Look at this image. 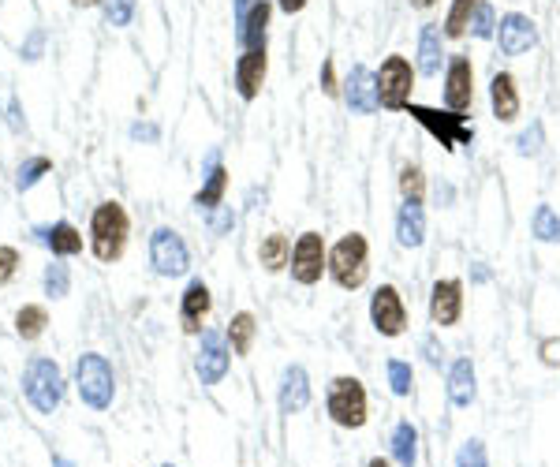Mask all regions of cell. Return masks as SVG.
Wrapping results in <instances>:
<instances>
[{
	"label": "cell",
	"mask_w": 560,
	"mask_h": 467,
	"mask_svg": "<svg viewBox=\"0 0 560 467\" xmlns=\"http://www.w3.org/2000/svg\"><path fill=\"white\" fill-rule=\"evenodd\" d=\"M127 236H131V217L116 199L98 202L94 217H90V251L98 262H120L127 251Z\"/></svg>",
	"instance_id": "6da1fadb"
},
{
	"label": "cell",
	"mask_w": 560,
	"mask_h": 467,
	"mask_svg": "<svg viewBox=\"0 0 560 467\" xmlns=\"http://www.w3.org/2000/svg\"><path fill=\"white\" fill-rule=\"evenodd\" d=\"M64 370L49 355H34L23 370V397L38 415H53L64 404Z\"/></svg>",
	"instance_id": "7a4b0ae2"
},
{
	"label": "cell",
	"mask_w": 560,
	"mask_h": 467,
	"mask_svg": "<svg viewBox=\"0 0 560 467\" xmlns=\"http://www.w3.org/2000/svg\"><path fill=\"white\" fill-rule=\"evenodd\" d=\"M329 277L344 292L363 288L366 277H370V243H366L363 232H348V236H340L333 243V251H329Z\"/></svg>",
	"instance_id": "3957f363"
},
{
	"label": "cell",
	"mask_w": 560,
	"mask_h": 467,
	"mask_svg": "<svg viewBox=\"0 0 560 467\" xmlns=\"http://www.w3.org/2000/svg\"><path fill=\"white\" fill-rule=\"evenodd\" d=\"M325 411L336 426L344 430H363L370 419V397H366V385L351 374H340L329 382V397H325Z\"/></svg>",
	"instance_id": "277c9868"
},
{
	"label": "cell",
	"mask_w": 560,
	"mask_h": 467,
	"mask_svg": "<svg viewBox=\"0 0 560 467\" xmlns=\"http://www.w3.org/2000/svg\"><path fill=\"white\" fill-rule=\"evenodd\" d=\"M75 389L83 397L86 408L109 411L116 400V374H112L109 359L98 352H83L75 363Z\"/></svg>",
	"instance_id": "5b68a950"
},
{
	"label": "cell",
	"mask_w": 560,
	"mask_h": 467,
	"mask_svg": "<svg viewBox=\"0 0 560 467\" xmlns=\"http://www.w3.org/2000/svg\"><path fill=\"white\" fill-rule=\"evenodd\" d=\"M374 79H378L381 109H389V113H407L411 90H415V68H411V60L400 57V53H392V57L381 60V68Z\"/></svg>",
	"instance_id": "8992f818"
},
{
	"label": "cell",
	"mask_w": 560,
	"mask_h": 467,
	"mask_svg": "<svg viewBox=\"0 0 560 467\" xmlns=\"http://www.w3.org/2000/svg\"><path fill=\"white\" fill-rule=\"evenodd\" d=\"M407 116L415 120V124H422V128L430 131L445 150H456V146H471V139H475V128L467 124V116L463 113H452V109H430V105H407Z\"/></svg>",
	"instance_id": "52a82bcc"
},
{
	"label": "cell",
	"mask_w": 560,
	"mask_h": 467,
	"mask_svg": "<svg viewBox=\"0 0 560 467\" xmlns=\"http://www.w3.org/2000/svg\"><path fill=\"white\" fill-rule=\"evenodd\" d=\"M292 281L310 288V284H318L329 273V251H325V240L322 232H303L299 240L292 243Z\"/></svg>",
	"instance_id": "ba28073f"
},
{
	"label": "cell",
	"mask_w": 560,
	"mask_h": 467,
	"mask_svg": "<svg viewBox=\"0 0 560 467\" xmlns=\"http://www.w3.org/2000/svg\"><path fill=\"white\" fill-rule=\"evenodd\" d=\"M150 266L161 277H183L191 269V251L176 228H157L150 236Z\"/></svg>",
	"instance_id": "9c48e42d"
},
{
	"label": "cell",
	"mask_w": 560,
	"mask_h": 467,
	"mask_svg": "<svg viewBox=\"0 0 560 467\" xmlns=\"http://www.w3.org/2000/svg\"><path fill=\"white\" fill-rule=\"evenodd\" d=\"M370 322H374L381 337H400L407 329V307L396 284L374 288V296H370Z\"/></svg>",
	"instance_id": "30bf717a"
},
{
	"label": "cell",
	"mask_w": 560,
	"mask_h": 467,
	"mask_svg": "<svg viewBox=\"0 0 560 467\" xmlns=\"http://www.w3.org/2000/svg\"><path fill=\"white\" fill-rule=\"evenodd\" d=\"M232 367V352H228V337H221L217 329H202V344L195 355V370L202 385L224 382V374Z\"/></svg>",
	"instance_id": "8fae6325"
},
{
	"label": "cell",
	"mask_w": 560,
	"mask_h": 467,
	"mask_svg": "<svg viewBox=\"0 0 560 467\" xmlns=\"http://www.w3.org/2000/svg\"><path fill=\"white\" fill-rule=\"evenodd\" d=\"M471 101H475V64H471V57L456 53L445 68V109L467 113Z\"/></svg>",
	"instance_id": "7c38bea8"
},
{
	"label": "cell",
	"mask_w": 560,
	"mask_h": 467,
	"mask_svg": "<svg viewBox=\"0 0 560 467\" xmlns=\"http://www.w3.org/2000/svg\"><path fill=\"white\" fill-rule=\"evenodd\" d=\"M463 318V281L460 277H441L430 288V322L437 329L456 326Z\"/></svg>",
	"instance_id": "4fadbf2b"
},
{
	"label": "cell",
	"mask_w": 560,
	"mask_h": 467,
	"mask_svg": "<svg viewBox=\"0 0 560 467\" xmlns=\"http://www.w3.org/2000/svg\"><path fill=\"white\" fill-rule=\"evenodd\" d=\"M497 42H501L504 57H523L538 45V27H534L531 15L508 12L501 15V27H497Z\"/></svg>",
	"instance_id": "5bb4252c"
},
{
	"label": "cell",
	"mask_w": 560,
	"mask_h": 467,
	"mask_svg": "<svg viewBox=\"0 0 560 467\" xmlns=\"http://www.w3.org/2000/svg\"><path fill=\"white\" fill-rule=\"evenodd\" d=\"M344 101H348L351 113L359 116H370L378 113V79H374V71L366 68V64H355L348 71V79H344Z\"/></svg>",
	"instance_id": "9a60e30c"
},
{
	"label": "cell",
	"mask_w": 560,
	"mask_h": 467,
	"mask_svg": "<svg viewBox=\"0 0 560 467\" xmlns=\"http://www.w3.org/2000/svg\"><path fill=\"white\" fill-rule=\"evenodd\" d=\"M269 57L266 49H243L236 60V94L243 101H254L262 94V83H266Z\"/></svg>",
	"instance_id": "2e32d148"
},
{
	"label": "cell",
	"mask_w": 560,
	"mask_h": 467,
	"mask_svg": "<svg viewBox=\"0 0 560 467\" xmlns=\"http://www.w3.org/2000/svg\"><path fill=\"white\" fill-rule=\"evenodd\" d=\"M210 307H213V296H210V284L206 281H191L187 284V292L180 299V322H183V333H202V322L210 318Z\"/></svg>",
	"instance_id": "e0dca14e"
},
{
	"label": "cell",
	"mask_w": 560,
	"mask_h": 467,
	"mask_svg": "<svg viewBox=\"0 0 560 467\" xmlns=\"http://www.w3.org/2000/svg\"><path fill=\"white\" fill-rule=\"evenodd\" d=\"M277 404H280V411H284V415H295V411H303L310 404V374L299 367V363L284 367V374H280Z\"/></svg>",
	"instance_id": "ac0fdd59"
},
{
	"label": "cell",
	"mask_w": 560,
	"mask_h": 467,
	"mask_svg": "<svg viewBox=\"0 0 560 467\" xmlns=\"http://www.w3.org/2000/svg\"><path fill=\"white\" fill-rule=\"evenodd\" d=\"M490 105L501 124H512L519 116V86L512 71H497L490 79Z\"/></svg>",
	"instance_id": "d6986e66"
},
{
	"label": "cell",
	"mask_w": 560,
	"mask_h": 467,
	"mask_svg": "<svg viewBox=\"0 0 560 467\" xmlns=\"http://www.w3.org/2000/svg\"><path fill=\"white\" fill-rule=\"evenodd\" d=\"M448 400H452V408H471L478 400V378H475V363L463 355L452 363L448 370Z\"/></svg>",
	"instance_id": "ffe728a7"
},
{
	"label": "cell",
	"mask_w": 560,
	"mask_h": 467,
	"mask_svg": "<svg viewBox=\"0 0 560 467\" xmlns=\"http://www.w3.org/2000/svg\"><path fill=\"white\" fill-rule=\"evenodd\" d=\"M34 236L53 251V255L60 258H71V255H79L83 251V232L71 225V221H56V225H42V228H34Z\"/></svg>",
	"instance_id": "44dd1931"
},
{
	"label": "cell",
	"mask_w": 560,
	"mask_h": 467,
	"mask_svg": "<svg viewBox=\"0 0 560 467\" xmlns=\"http://www.w3.org/2000/svg\"><path fill=\"white\" fill-rule=\"evenodd\" d=\"M269 15H273V4H269V0H258V4L251 8V15L243 19V27L236 30L239 49H266Z\"/></svg>",
	"instance_id": "7402d4cb"
},
{
	"label": "cell",
	"mask_w": 560,
	"mask_h": 467,
	"mask_svg": "<svg viewBox=\"0 0 560 467\" xmlns=\"http://www.w3.org/2000/svg\"><path fill=\"white\" fill-rule=\"evenodd\" d=\"M396 240L400 247H422L426 243V213L422 202H404L396 213Z\"/></svg>",
	"instance_id": "603a6c76"
},
{
	"label": "cell",
	"mask_w": 560,
	"mask_h": 467,
	"mask_svg": "<svg viewBox=\"0 0 560 467\" xmlns=\"http://www.w3.org/2000/svg\"><path fill=\"white\" fill-rule=\"evenodd\" d=\"M392 460L400 467L419 464V426L411 423V419L396 423V430H392Z\"/></svg>",
	"instance_id": "cb8c5ba5"
},
{
	"label": "cell",
	"mask_w": 560,
	"mask_h": 467,
	"mask_svg": "<svg viewBox=\"0 0 560 467\" xmlns=\"http://www.w3.org/2000/svg\"><path fill=\"white\" fill-rule=\"evenodd\" d=\"M445 64V45H441V30L434 23H426L419 34V71L422 75H437Z\"/></svg>",
	"instance_id": "d4e9b609"
},
{
	"label": "cell",
	"mask_w": 560,
	"mask_h": 467,
	"mask_svg": "<svg viewBox=\"0 0 560 467\" xmlns=\"http://www.w3.org/2000/svg\"><path fill=\"white\" fill-rule=\"evenodd\" d=\"M228 348L236 355H251L254 348V337H258V318H254L251 311H239L232 314V322H228Z\"/></svg>",
	"instance_id": "484cf974"
},
{
	"label": "cell",
	"mask_w": 560,
	"mask_h": 467,
	"mask_svg": "<svg viewBox=\"0 0 560 467\" xmlns=\"http://www.w3.org/2000/svg\"><path fill=\"white\" fill-rule=\"evenodd\" d=\"M258 262H262L266 273H280V269L292 262V243H288V236L284 232H269L266 240L258 243Z\"/></svg>",
	"instance_id": "4316f807"
},
{
	"label": "cell",
	"mask_w": 560,
	"mask_h": 467,
	"mask_svg": "<svg viewBox=\"0 0 560 467\" xmlns=\"http://www.w3.org/2000/svg\"><path fill=\"white\" fill-rule=\"evenodd\" d=\"M224 187H228V169L217 165V157H213L210 172H206V184L198 187V195H195L198 210H217L221 199H224Z\"/></svg>",
	"instance_id": "83f0119b"
},
{
	"label": "cell",
	"mask_w": 560,
	"mask_h": 467,
	"mask_svg": "<svg viewBox=\"0 0 560 467\" xmlns=\"http://www.w3.org/2000/svg\"><path fill=\"white\" fill-rule=\"evenodd\" d=\"M15 333L23 340H38L49 326V311H45L42 303H23L19 311H15Z\"/></svg>",
	"instance_id": "f1b7e54d"
},
{
	"label": "cell",
	"mask_w": 560,
	"mask_h": 467,
	"mask_svg": "<svg viewBox=\"0 0 560 467\" xmlns=\"http://www.w3.org/2000/svg\"><path fill=\"white\" fill-rule=\"evenodd\" d=\"M531 232L542 243H560V217H557V210L542 202V206L534 210V217H531Z\"/></svg>",
	"instance_id": "f546056e"
},
{
	"label": "cell",
	"mask_w": 560,
	"mask_h": 467,
	"mask_svg": "<svg viewBox=\"0 0 560 467\" xmlns=\"http://www.w3.org/2000/svg\"><path fill=\"white\" fill-rule=\"evenodd\" d=\"M49 172H53V161H49V157H27V161L15 169V187H19V191H30V187L38 184L42 176H49Z\"/></svg>",
	"instance_id": "4dcf8cb0"
},
{
	"label": "cell",
	"mask_w": 560,
	"mask_h": 467,
	"mask_svg": "<svg viewBox=\"0 0 560 467\" xmlns=\"http://www.w3.org/2000/svg\"><path fill=\"white\" fill-rule=\"evenodd\" d=\"M478 0H452L445 19V38H463L467 34V23H471V12H475Z\"/></svg>",
	"instance_id": "1f68e13d"
},
{
	"label": "cell",
	"mask_w": 560,
	"mask_h": 467,
	"mask_svg": "<svg viewBox=\"0 0 560 467\" xmlns=\"http://www.w3.org/2000/svg\"><path fill=\"white\" fill-rule=\"evenodd\" d=\"M385 374H389V385L396 397H411V389H415V370H411V363L389 359V363H385Z\"/></svg>",
	"instance_id": "d6a6232c"
},
{
	"label": "cell",
	"mask_w": 560,
	"mask_h": 467,
	"mask_svg": "<svg viewBox=\"0 0 560 467\" xmlns=\"http://www.w3.org/2000/svg\"><path fill=\"white\" fill-rule=\"evenodd\" d=\"M400 195H404V202L426 199V172L419 165H404L400 169Z\"/></svg>",
	"instance_id": "836d02e7"
},
{
	"label": "cell",
	"mask_w": 560,
	"mask_h": 467,
	"mask_svg": "<svg viewBox=\"0 0 560 467\" xmlns=\"http://www.w3.org/2000/svg\"><path fill=\"white\" fill-rule=\"evenodd\" d=\"M42 288L49 299H64L71 292V273L68 266H60V262H53V266H45L42 273Z\"/></svg>",
	"instance_id": "e575fe53"
},
{
	"label": "cell",
	"mask_w": 560,
	"mask_h": 467,
	"mask_svg": "<svg viewBox=\"0 0 560 467\" xmlns=\"http://www.w3.org/2000/svg\"><path fill=\"white\" fill-rule=\"evenodd\" d=\"M101 4H105V23L109 27H127L135 19V8H139V0H101Z\"/></svg>",
	"instance_id": "d590c367"
},
{
	"label": "cell",
	"mask_w": 560,
	"mask_h": 467,
	"mask_svg": "<svg viewBox=\"0 0 560 467\" xmlns=\"http://www.w3.org/2000/svg\"><path fill=\"white\" fill-rule=\"evenodd\" d=\"M456 467H490V453H486V445H482L478 438H471L460 453H456Z\"/></svg>",
	"instance_id": "8d00e7d4"
},
{
	"label": "cell",
	"mask_w": 560,
	"mask_h": 467,
	"mask_svg": "<svg viewBox=\"0 0 560 467\" xmlns=\"http://www.w3.org/2000/svg\"><path fill=\"white\" fill-rule=\"evenodd\" d=\"M467 27H471L475 38H493V27H497V23H493V8L486 4V0H478L475 4V12H471V23H467Z\"/></svg>",
	"instance_id": "74e56055"
},
{
	"label": "cell",
	"mask_w": 560,
	"mask_h": 467,
	"mask_svg": "<svg viewBox=\"0 0 560 467\" xmlns=\"http://www.w3.org/2000/svg\"><path fill=\"white\" fill-rule=\"evenodd\" d=\"M516 150H519L523 157H534L538 150H542V124H538V120H534L531 128H527V131H523V135L516 139Z\"/></svg>",
	"instance_id": "f35d334b"
},
{
	"label": "cell",
	"mask_w": 560,
	"mask_h": 467,
	"mask_svg": "<svg viewBox=\"0 0 560 467\" xmlns=\"http://www.w3.org/2000/svg\"><path fill=\"white\" fill-rule=\"evenodd\" d=\"M19 273V251L15 247H0V284H12Z\"/></svg>",
	"instance_id": "ab89813d"
},
{
	"label": "cell",
	"mask_w": 560,
	"mask_h": 467,
	"mask_svg": "<svg viewBox=\"0 0 560 467\" xmlns=\"http://www.w3.org/2000/svg\"><path fill=\"white\" fill-rule=\"evenodd\" d=\"M538 355H542V363L546 367H560V340H542V348H538Z\"/></svg>",
	"instance_id": "60d3db41"
},
{
	"label": "cell",
	"mask_w": 560,
	"mask_h": 467,
	"mask_svg": "<svg viewBox=\"0 0 560 467\" xmlns=\"http://www.w3.org/2000/svg\"><path fill=\"white\" fill-rule=\"evenodd\" d=\"M254 4H258V0H232V19H236V30L243 27V19L251 15Z\"/></svg>",
	"instance_id": "b9f144b4"
},
{
	"label": "cell",
	"mask_w": 560,
	"mask_h": 467,
	"mask_svg": "<svg viewBox=\"0 0 560 467\" xmlns=\"http://www.w3.org/2000/svg\"><path fill=\"white\" fill-rule=\"evenodd\" d=\"M210 225H213V232L221 236V232H228V228L236 225V213H232V210H221V213H217V217L210 221Z\"/></svg>",
	"instance_id": "7bdbcfd3"
},
{
	"label": "cell",
	"mask_w": 560,
	"mask_h": 467,
	"mask_svg": "<svg viewBox=\"0 0 560 467\" xmlns=\"http://www.w3.org/2000/svg\"><path fill=\"white\" fill-rule=\"evenodd\" d=\"M322 90H325V94H336V90H340V86H336L333 60H325V64H322Z\"/></svg>",
	"instance_id": "ee69618b"
},
{
	"label": "cell",
	"mask_w": 560,
	"mask_h": 467,
	"mask_svg": "<svg viewBox=\"0 0 560 467\" xmlns=\"http://www.w3.org/2000/svg\"><path fill=\"white\" fill-rule=\"evenodd\" d=\"M38 53H42V34H34L27 42V49H23V57L27 60H38Z\"/></svg>",
	"instance_id": "f6af8a7d"
},
{
	"label": "cell",
	"mask_w": 560,
	"mask_h": 467,
	"mask_svg": "<svg viewBox=\"0 0 560 467\" xmlns=\"http://www.w3.org/2000/svg\"><path fill=\"white\" fill-rule=\"evenodd\" d=\"M131 139H157V128H150V124H135V128H131Z\"/></svg>",
	"instance_id": "bcb514c9"
},
{
	"label": "cell",
	"mask_w": 560,
	"mask_h": 467,
	"mask_svg": "<svg viewBox=\"0 0 560 467\" xmlns=\"http://www.w3.org/2000/svg\"><path fill=\"white\" fill-rule=\"evenodd\" d=\"M280 4V12H288V15H295V12H303L307 8V0H277Z\"/></svg>",
	"instance_id": "7dc6e473"
},
{
	"label": "cell",
	"mask_w": 560,
	"mask_h": 467,
	"mask_svg": "<svg viewBox=\"0 0 560 467\" xmlns=\"http://www.w3.org/2000/svg\"><path fill=\"white\" fill-rule=\"evenodd\" d=\"M437 0H411V8H422V12H426V8H434Z\"/></svg>",
	"instance_id": "c3c4849f"
},
{
	"label": "cell",
	"mask_w": 560,
	"mask_h": 467,
	"mask_svg": "<svg viewBox=\"0 0 560 467\" xmlns=\"http://www.w3.org/2000/svg\"><path fill=\"white\" fill-rule=\"evenodd\" d=\"M366 467H392V464H389V460H385V456H374V460H370V464H366Z\"/></svg>",
	"instance_id": "681fc988"
},
{
	"label": "cell",
	"mask_w": 560,
	"mask_h": 467,
	"mask_svg": "<svg viewBox=\"0 0 560 467\" xmlns=\"http://www.w3.org/2000/svg\"><path fill=\"white\" fill-rule=\"evenodd\" d=\"M75 8H94V4H101V0H71Z\"/></svg>",
	"instance_id": "f907efd6"
},
{
	"label": "cell",
	"mask_w": 560,
	"mask_h": 467,
	"mask_svg": "<svg viewBox=\"0 0 560 467\" xmlns=\"http://www.w3.org/2000/svg\"><path fill=\"white\" fill-rule=\"evenodd\" d=\"M53 467H75L71 460H53Z\"/></svg>",
	"instance_id": "816d5d0a"
},
{
	"label": "cell",
	"mask_w": 560,
	"mask_h": 467,
	"mask_svg": "<svg viewBox=\"0 0 560 467\" xmlns=\"http://www.w3.org/2000/svg\"><path fill=\"white\" fill-rule=\"evenodd\" d=\"M161 467H172V464H161Z\"/></svg>",
	"instance_id": "f5cc1de1"
}]
</instances>
